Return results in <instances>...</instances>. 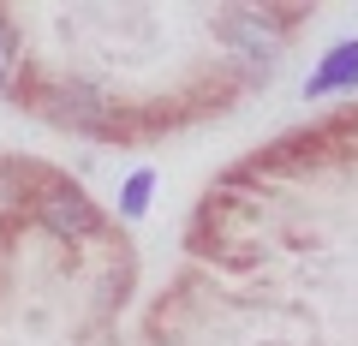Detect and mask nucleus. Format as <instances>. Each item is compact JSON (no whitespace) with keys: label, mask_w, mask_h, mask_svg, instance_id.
Segmentation results:
<instances>
[{"label":"nucleus","mask_w":358,"mask_h":346,"mask_svg":"<svg viewBox=\"0 0 358 346\" xmlns=\"http://www.w3.org/2000/svg\"><path fill=\"white\" fill-rule=\"evenodd\" d=\"M42 108H48V120H60V126H72V131H96V138L120 126L114 102H108L96 84H54Z\"/></svg>","instance_id":"nucleus-1"},{"label":"nucleus","mask_w":358,"mask_h":346,"mask_svg":"<svg viewBox=\"0 0 358 346\" xmlns=\"http://www.w3.org/2000/svg\"><path fill=\"white\" fill-rule=\"evenodd\" d=\"M42 227L54 239H90V233H102V215H96V203L78 185H48V197H42Z\"/></svg>","instance_id":"nucleus-2"},{"label":"nucleus","mask_w":358,"mask_h":346,"mask_svg":"<svg viewBox=\"0 0 358 346\" xmlns=\"http://www.w3.org/2000/svg\"><path fill=\"white\" fill-rule=\"evenodd\" d=\"M341 90H358V36L334 42L317 60V72L305 78V96H341Z\"/></svg>","instance_id":"nucleus-3"},{"label":"nucleus","mask_w":358,"mask_h":346,"mask_svg":"<svg viewBox=\"0 0 358 346\" xmlns=\"http://www.w3.org/2000/svg\"><path fill=\"white\" fill-rule=\"evenodd\" d=\"M221 30H227V42L245 54V60H275L281 54V36H275V24H268V13H221Z\"/></svg>","instance_id":"nucleus-4"},{"label":"nucleus","mask_w":358,"mask_h":346,"mask_svg":"<svg viewBox=\"0 0 358 346\" xmlns=\"http://www.w3.org/2000/svg\"><path fill=\"white\" fill-rule=\"evenodd\" d=\"M150 197H155V173H150V167H138V173L126 180V192H120V215H126V221H143Z\"/></svg>","instance_id":"nucleus-5"},{"label":"nucleus","mask_w":358,"mask_h":346,"mask_svg":"<svg viewBox=\"0 0 358 346\" xmlns=\"http://www.w3.org/2000/svg\"><path fill=\"white\" fill-rule=\"evenodd\" d=\"M13 78H18V30H13V18L0 13V96L13 90Z\"/></svg>","instance_id":"nucleus-6"}]
</instances>
